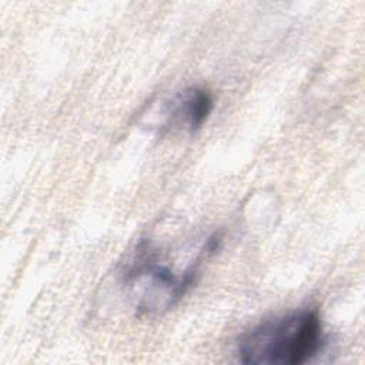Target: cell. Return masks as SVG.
Listing matches in <instances>:
<instances>
[{
    "label": "cell",
    "mask_w": 365,
    "mask_h": 365,
    "mask_svg": "<svg viewBox=\"0 0 365 365\" xmlns=\"http://www.w3.org/2000/svg\"><path fill=\"white\" fill-rule=\"evenodd\" d=\"M214 108V98L208 88L192 86L178 93L167 108L165 128H184L197 131L208 120Z\"/></svg>",
    "instance_id": "cell-3"
},
{
    "label": "cell",
    "mask_w": 365,
    "mask_h": 365,
    "mask_svg": "<svg viewBox=\"0 0 365 365\" xmlns=\"http://www.w3.org/2000/svg\"><path fill=\"white\" fill-rule=\"evenodd\" d=\"M221 241L220 234L208 237L197 257L181 271L158 259L157 250L141 241L121 271L123 284L134 292L137 315L153 317L173 308L194 285L201 264L220 250Z\"/></svg>",
    "instance_id": "cell-2"
},
{
    "label": "cell",
    "mask_w": 365,
    "mask_h": 365,
    "mask_svg": "<svg viewBox=\"0 0 365 365\" xmlns=\"http://www.w3.org/2000/svg\"><path fill=\"white\" fill-rule=\"evenodd\" d=\"M325 345L324 324L317 308H299L261 321L237 342V356L252 365H301Z\"/></svg>",
    "instance_id": "cell-1"
}]
</instances>
